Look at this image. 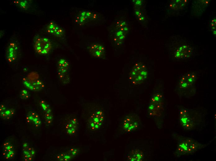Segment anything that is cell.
Here are the masks:
<instances>
[{
	"instance_id": "7",
	"label": "cell",
	"mask_w": 216,
	"mask_h": 161,
	"mask_svg": "<svg viewBox=\"0 0 216 161\" xmlns=\"http://www.w3.org/2000/svg\"><path fill=\"white\" fill-rule=\"evenodd\" d=\"M82 123L81 118L76 114L72 115L64 124L65 135L69 137L73 142H78L79 139V132Z\"/></svg>"
},
{
	"instance_id": "1",
	"label": "cell",
	"mask_w": 216,
	"mask_h": 161,
	"mask_svg": "<svg viewBox=\"0 0 216 161\" xmlns=\"http://www.w3.org/2000/svg\"><path fill=\"white\" fill-rule=\"evenodd\" d=\"M151 73L141 58L133 60L124 67L118 80L119 91L127 95L140 93L149 84Z\"/></svg>"
},
{
	"instance_id": "25",
	"label": "cell",
	"mask_w": 216,
	"mask_h": 161,
	"mask_svg": "<svg viewBox=\"0 0 216 161\" xmlns=\"http://www.w3.org/2000/svg\"><path fill=\"white\" fill-rule=\"evenodd\" d=\"M40 103L41 107L46 112H51V109L49 105L46 103L43 100H40Z\"/></svg>"
},
{
	"instance_id": "15",
	"label": "cell",
	"mask_w": 216,
	"mask_h": 161,
	"mask_svg": "<svg viewBox=\"0 0 216 161\" xmlns=\"http://www.w3.org/2000/svg\"><path fill=\"white\" fill-rule=\"evenodd\" d=\"M46 31L47 34L57 37H61L64 34V31L63 28L53 22L49 23Z\"/></svg>"
},
{
	"instance_id": "22",
	"label": "cell",
	"mask_w": 216,
	"mask_h": 161,
	"mask_svg": "<svg viewBox=\"0 0 216 161\" xmlns=\"http://www.w3.org/2000/svg\"><path fill=\"white\" fill-rule=\"evenodd\" d=\"M1 117L4 120L9 119L15 113L14 110L12 108L7 109L0 112Z\"/></svg>"
},
{
	"instance_id": "11",
	"label": "cell",
	"mask_w": 216,
	"mask_h": 161,
	"mask_svg": "<svg viewBox=\"0 0 216 161\" xmlns=\"http://www.w3.org/2000/svg\"><path fill=\"white\" fill-rule=\"evenodd\" d=\"M192 47L186 44L180 45L173 52V57L176 59H183L189 58L193 54Z\"/></svg>"
},
{
	"instance_id": "17",
	"label": "cell",
	"mask_w": 216,
	"mask_h": 161,
	"mask_svg": "<svg viewBox=\"0 0 216 161\" xmlns=\"http://www.w3.org/2000/svg\"><path fill=\"white\" fill-rule=\"evenodd\" d=\"M69 63L67 60L61 59L58 63L57 72L65 73H68L70 70Z\"/></svg>"
},
{
	"instance_id": "2",
	"label": "cell",
	"mask_w": 216,
	"mask_h": 161,
	"mask_svg": "<svg viewBox=\"0 0 216 161\" xmlns=\"http://www.w3.org/2000/svg\"><path fill=\"white\" fill-rule=\"evenodd\" d=\"M103 104L92 107L87 114L81 118L84 135L89 139L99 141L105 133L110 123L108 112Z\"/></svg>"
},
{
	"instance_id": "5",
	"label": "cell",
	"mask_w": 216,
	"mask_h": 161,
	"mask_svg": "<svg viewBox=\"0 0 216 161\" xmlns=\"http://www.w3.org/2000/svg\"><path fill=\"white\" fill-rule=\"evenodd\" d=\"M178 108V122L183 129L191 130L200 124L201 117L197 112L183 107Z\"/></svg>"
},
{
	"instance_id": "4",
	"label": "cell",
	"mask_w": 216,
	"mask_h": 161,
	"mask_svg": "<svg viewBox=\"0 0 216 161\" xmlns=\"http://www.w3.org/2000/svg\"><path fill=\"white\" fill-rule=\"evenodd\" d=\"M119 135L134 133L142 128L143 125L139 116L135 112H128L124 114L119 121Z\"/></svg>"
},
{
	"instance_id": "12",
	"label": "cell",
	"mask_w": 216,
	"mask_h": 161,
	"mask_svg": "<svg viewBox=\"0 0 216 161\" xmlns=\"http://www.w3.org/2000/svg\"><path fill=\"white\" fill-rule=\"evenodd\" d=\"M19 46L15 41L10 42L8 44L5 53L6 59L8 63H12L16 60Z\"/></svg>"
},
{
	"instance_id": "13",
	"label": "cell",
	"mask_w": 216,
	"mask_h": 161,
	"mask_svg": "<svg viewBox=\"0 0 216 161\" xmlns=\"http://www.w3.org/2000/svg\"><path fill=\"white\" fill-rule=\"evenodd\" d=\"M88 49L90 54L98 59L104 58L105 54V47L101 44L93 43L90 45Z\"/></svg>"
},
{
	"instance_id": "10",
	"label": "cell",
	"mask_w": 216,
	"mask_h": 161,
	"mask_svg": "<svg viewBox=\"0 0 216 161\" xmlns=\"http://www.w3.org/2000/svg\"><path fill=\"white\" fill-rule=\"evenodd\" d=\"M52 48V42L48 38L39 37L37 38L35 41L34 48L36 52L39 54H47Z\"/></svg>"
},
{
	"instance_id": "21",
	"label": "cell",
	"mask_w": 216,
	"mask_h": 161,
	"mask_svg": "<svg viewBox=\"0 0 216 161\" xmlns=\"http://www.w3.org/2000/svg\"><path fill=\"white\" fill-rule=\"evenodd\" d=\"M191 86L187 81L185 75H182L179 82V89L182 90L188 89Z\"/></svg>"
},
{
	"instance_id": "26",
	"label": "cell",
	"mask_w": 216,
	"mask_h": 161,
	"mask_svg": "<svg viewBox=\"0 0 216 161\" xmlns=\"http://www.w3.org/2000/svg\"><path fill=\"white\" fill-rule=\"evenodd\" d=\"M30 96V94L26 89H22L20 92V96L21 98L23 99L26 100L29 98Z\"/></svg>"
},
{
	"instance_id": "14",
	"label": "cell",
	"mask_w": 216,
	"mask_h": 161,
	"mask_svg": "<svg viewBox=\"0 0 216 161\" xmlns=\"http://www.w3.org/2000/svg\"><path fill=\"white\" fill-rule=\"evenodd\" d=\"M134 2V13L136 18L140 23H143L146 20L143 1L142 0H136Z\"/></svg>"
},
{
	"instance_id": "16",
	"label": "cell",
	"mask_w": 216,
	"mask_h": 161,
	"mask_svg": "<svg viewBox=\"0 0 216 161\" xmlns=\"http://www.w3.org/2000/svg\"><path fill=\"white\" fill-rule=\"evenodd\" d=\"M127 33L120 30L116 29L114 33V40L118 45L124 44Z\"/></svg>"
},
{
	"instance_id": "18",
	"label": "cell",
	"mask_w": 216,
	"mask_h": 161,
	"mask_svg": "<svg viewBox=\"0 0 216 161\" xmlns=\"http://www.w3.org/2000/svg\"><path fill=\"white\" fill-rule=\"evenodd\" d=\"M25 84L29 89L35 91H38L44 88L43 83L40 80H37L32 84L28 83L26 81Z\"/></svg>"
},
{
	"instance_id": "23",
	"label": "cell",
	"mask_w": 216,
	"mask_h": 161,
	"mask_svg": "<svg viewBox=\"0 0 216 161\" xmlns=\"http://www.w3.org/2000/svg\"><path fill=\"white\" fill-rule=\"evenodd\" d=\"M185 75L187 81L191 86H192L196 80L195 74L193 73H187Z\"/></svg>"
},
{
	"instance_id": "24",
	"label": "cell",
	"mask_w": 216,
	"mask_h": 161,
	"mask_svg": "<svg viewBox=\"0 0 216 161\" xmlns=\"http://www.w3.org/2000/svg\"><path fill=\"white\" fill-rule=\"evenodd\" d=\"M44 122L47 125H49L52 123L53 116L51 112H46L44 115Z\"/></svg>"
},
{
	"instance_id": "19",
	"label": "cell",
	"mask_w": 216,
	"mask_h": 161,
	"mask_svg": "<svg viewBox=\"0 0 216 161\" xmlns=\"http://www.w3.org/2000/svg\"><path fill=\"white\" fill-rule=\"evenodd\" d=\"M116 29L120 30L127 33L129 32L128 23L125 20H117L115 23Z\"/></svg>"
},
{
	"instance_id": "8",
	"label": "cell",
	"mask_w": 216,
	"mask_h": 161,
	"mask_svg": "<svg viewBox=\"0 0 216 161\" xmlns=\"http://www.w3.org/2000/svg\"><path fill=\"white\" fill-rule=\"evenodd\" d=\"M147 151L142 145L133 146L127 150L124 156L125 160L129 161H141L147 157Z\"/></svg>"
},
{
	"instance_id": "6",
	"label": "cell",
	"mask_w": 216,
	"mask_h": 161,
	"mask_svg": "<svg viewBox=\"0 0 216 161\" xmlns=\"http://www.w3.org/2000/svg\"><path fill=\"white\" fill-rule=\"evenodd\" d=\"M206 146L191 138L179 136L178 139L175 155L178 157H180L184 155L192 154Z\"/></svg>"
},
{
	"instance_id": "20",
	"label": "cell",
	"mask_w": 216,
	"mask_h": 161,
	"mask_svg": "<svg viewBox=\"0 0 216 161\" xmlns=\"http://www.w3.org/2000/svg\"><path fill=\"white\" fill-rule=\"evenodd\" d=\"M15 5L23 10H27L30 6V1L28 0H16L12 1Z\"/></svg>"
},
{
	"instance_id": "9",
	"label": "cell",
	"mask_w": 216,
	"mask_h": 161,
	"mask_svg": "<svg viewBox=\"0 0 216 161\" xmlns=\"http://www.w3.org/2000/svg\"><path fill=\"white\" fill-rule=\"evenodd\" d=\"M100 17V14L96 11L83 10L80 11L75 16L74 22L77 25L81 26L89 21L98 20Z\"/></svg>"
},
{
	"instance_id": "3",
	"label": "cell",
	"mask_w": 216,
	"mask_h": 161,
	"mask_svg": "<svg viewBox=\"0 0 216 161\" xmlns=\"http://www.w3.org/2000/svg\"><path fill=\"white\" fill-rule=\"evenodd\" d=\"M161 88L154 90L151 95L147 107L148 115L155 119L161 117L164 111V97Z\"/></svg>"
},
{
	"instance_id": "27",
	"label": "cell",
	"mask_w": 216,
	"mask_h": 161,
	"mask_svg": "<svg viewBox=\"0 0 216 161\" xmlns=\"http://www.w3.org/2000/svg\"><path fill=\"white\" fill-rule=\"evenodd\" d=\"M211 28L213 34L216 35V18L213 19L211 21L210 24Z\"/></svg>"
}]
</instances>
